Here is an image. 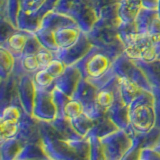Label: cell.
Wrapping results in <instances>:
<instances>
[{
	"instance_id": "cell-1",
	"label": "cell",
	"mask_w": 160,
	"mask_h": 160,
	"mask_svg": "<svg viewBox=\"0 0 160 160\" xmlns=\"http://www.w3.org/2000/svg\"><path fill=\"white\" fill-rule=\"evenodd\" d=\"M10 44L14 49L20 50L22 49L25 44V38L22 35H15L11 39H10Z\"/></svg>"
},
{
	"instance_id": "cell-2",
	"label": "cell",
	"mask_w": 160,
	"mask_h": 160,
	"mask_svg": "<svg viewBox=\"0 0 160 160\" xmlns=\"http://www.w3.org/2000/svg\"><path fill=\"white\" fill-rule=\"evenodd\" d=\"M97 101L101 106H108V105H110L112 102V97L108 92L103 91L98 95Z\"/></svg>"
}]
</instances>
